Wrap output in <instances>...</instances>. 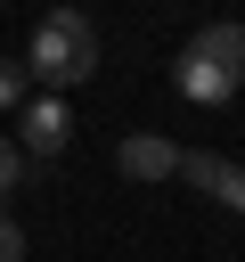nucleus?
I'll return each instance as SVG.
<instances>
[{
  "label": "nucleus",
  "mask_w": 245,
  "mask_h": 262,
  "mask_svg": "<svg viewBox=\"0 0 245 262\" xmlns=\"http://www.w3.org/2000/svg\"><path fill=\"white\" fill-rule=\"evenodd\" d=\"M114 164H122V180H172V172H180V147H172L163 131H131V139L114 147Z\"/></svg>",
  "instance_id": "nucleus-3"
},
{
  "label": "nucleus",
  "mask_w": 245,
  "mask_h": 262,
  "mask_svg": "<svg viewBox=\"0 0 245 262\" xmlns=\"http://www.w3.org/2000/svg\"><path fill=\"white\" fill-rule=\"evenodd\" d=\"M0 262H24V229H16L8 213H0Z\"/></svg>",
  "instance_id": "nucleus-6"
},
{
  "label": "nucleus",
  "mask_w": 245,
  "mask_h": 262,
  "mask_svg": "<svg viewBox=\"0 0 245 262\" xmlns=\"http://www.w3.org/2000/svg\"><path fill=\"white\" fill-rule=\"evenodd\" d=\"M65 139H74V115H65V98H33V106H24V147H33V156H57Z\"/></svg>",
  "instance_id": "nucleus-4"
},
{
  "label": "nucleus",
  "mask_w": 245,
  "mask_h": 262,
  "mask_svg": "<svg viewBox=\"0 0 245 262\" xmlns=\"http://www.w3.org/2000/svg\"><path fill=\"white\" fill-rule=\"evenodd\" d=\"M16 180H24V156H16L8 139H0V196H16Z\"/></svg>",
  "instance_id": "nucleus-5"
},
{
  "label": "nucleus",
  "mask_w": 245,
  "mask_h": 262,
  "mask_svg": "<svg viewBox=\"0 0 245 262\" xmlns=\"http://www.w3.org/2000/svg\"><path fill=\"white\" fill-rule=\"evenodd\" d=\"M16 90H24V66H8V57H0V106H16Z\"/></svg>",
  "instance_id": "nucleus-7"
},
{
  "label": "nucleus",
  "mask_w": 245,
  "mask_h": 262,
  "mask_svg": "<svg viewBox=\"0 0 245 262\" xmlns=\"http://www.w3.org/2000/svg\"><path fill=\"white\" fill-rule=\"evenodd\" d=\"M237 82H245V25H204L180 49V98L220 106V98H237Z\"/></svg>",
  "instance_id": "nucleus-2"
},
{
  "label": "nucleus",
  "mask_w": 245,
  "mask_h": 262,
  "mask_svg": "<svg viewBox=\"0 0 245 262\" xmlns=\"http://www.w3.org/2000/svg\"><path fill=\"white\" fill-rule=\"evenodd\" d=\"M24 74H41L49 90H74V82H90V74H98V33H90V16H82V8H49V16L33 25Z\"/></svg>",
  "instance_id": "nucleus-1"
}]
</instances>
